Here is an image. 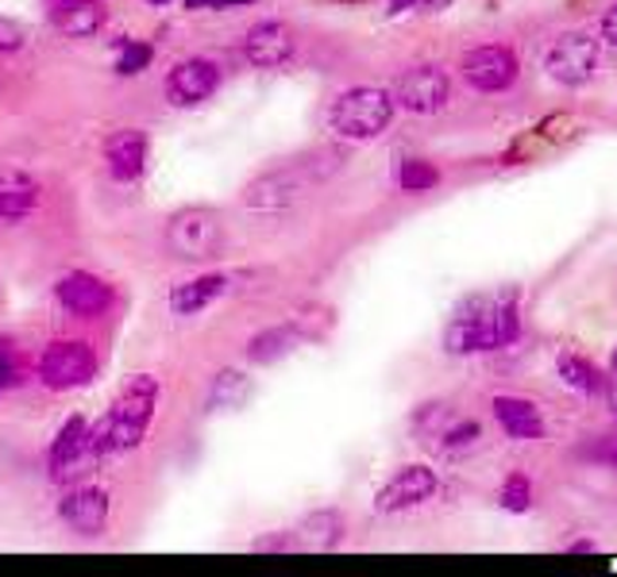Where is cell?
I'll return each instance as SVG.
<instances>
[{
    "mask_svg": "<svg viewBox=\"0 0 617 577\" xmlns=\"http://www.w3.org/2000/svg\"><path fill=\"white\" fill-rule=\"evenodd\" d=\"M521 339V313H517V288L506 293H479L451 313L444 328V347L451 354H491L506 351Z\"/></svg>",
    "mask_w": 617,
    "mask_h": 577,
    "instance_id": "1",
    "label": "cell"
},
{
    "mask_svg": "<svg viewBox=\"0 0 617 577\" xmlns=\"http://www.w3.org/2000/svg\"><path fill=\"white\" fill-rule=\"evenodd\" d=\"M155 405H159V382L150 374H135L132 382L120 389L109 416L93 428V439H97V446H101V454H120V451L139 446L150 420H155Z\"/></svg>",
    "mask_w": 617,
    "mask_h": 577,
    "instance_id": "2",
    "label": "cell"
},
{
    "mask_svg": "<svg viewBox=\"0 0 617 577\" xmlns=\"http://www.w3.org/2000/svg\"><path fill=\"white\" fill-rule=\"evenodd\" d=\"M394 93L374 86H356L344 89L328 109V127L348 143H371L379 135H386V127L394 124Z\"/></svg>",
    "mask_w": 617,
    "mask_h": 577,
    "instance_id": "3",
    "label": "cell"
},
{
    "mask_svg": "<svg viewBox=\"0 0 617 577\" xmlns=\"http://www.w3.org/2000/svg\"><path fill=\"white\" fill-rule=\"evenodd\" d=\"M545 70L560 86H586L598 70V39L586 32H563L545 50Z\"/></svg>",
    "mask_w": 617,
    "mask_h": 577,
    "instance_id": "4",
    "label": "cell"
},
{
    "mask_svg": "<svg viewBox=\"0 0 617 577\" xmlns=\"http://www.w3.org/2000/svg\"><path fill=\"white\" fill-rule=\"evenodd\" d=\"M97 459H101V446H97L89 423L81 416H70L63 423V431H58L55 446H51V477L70 485L78 477H86L97 466Z\"/></svg>",
    "mask_w": 617,
    "mask_h": 577,
    "instance_id": "5",
    "label": "cell"
},
{
    "mask_svg": "<svg viewBox=\"0 0 617 577\" xmlns=\"http://www.w3.org/2000/svg\"><path fill=\"white\" fill-rule=\"evenodd\" d=\"M224 242V227L221 216L209 208H186L170 219L167 227V247L175 250L178 258H190V262H201V258H213Z\"/></svg>",
    "mask_w": 617,
    "mask_h": 577,
    "instance_id": "6",
    "label": "cell"
},
{
    "mask_svg": "<svg viewBox=\"0 0 617 577\" xmlns=\"http://www.w3.org/2000/svg\"><path fill=\"white\" fill-rule=\"evenodd\" d=\"M440 493V477L428 466H402L390 474V482L374 493V512L382 516H397L410 512V508H420Z\"/></svg>",
    "mask_w": 617,
    "mask_h": 577,
    "instance_id": "7",
    "label": "cell"
},
{
    "mask_svg": "<svg viewBox=\"0 0 617 577\" xmlns=\"http://www.w3.org/2000/svg\"><path fill=\"white\" fill-rule=\"evenodd\" d=\"M97 354L81 339H66V343H51L40 359V377L47 389H78L93 377Z\"/></svg>",
    "mask_w": 617,
    "mask_h": 577,
    "instance_id": "8",
    "label": "cell"
},
{
    "mask_svg": "<svg viewBox=\"0 0 617 577\" xmlns=\"http://www.w3.org/2000/svg\"><path fill=\"white\" fill-rule=\"evenodd\" d=\"M517 70H521V63H517L514 47H506V43H491V47H475L471 55H463V78L479 93L509 89L517 81Z\"/></svg>",
    "mask_w": 617,
    "mask_h": 577,
    "instance_id": "9",
    "label": "cell"
},
{
    "mask_svg": "<svg viewBox=\"0 0 617 577\" xmlns=\"http://www.w3.org/2000/svg\"><path fill=\"white\" fill-rule=\"evenodd\" d=\"M451 97V81L440 66H413L397 78L394 86V101L405 112H417V116H433L448 104Z\"/></svg>",
    "mask_w": 617,
    "mask_h": 577,
    "instance_id": "10",
    "label": "cell"
},
{
    "mask_svg": "<svg viewBox=\"0 0 617 577\" xmlns=\"http://www.w3.org/2000/svg\"><path fill=\"white\" fill-rule=\"evenodd\" d=\"M221 86V66L209 58H186L167 73V97L178 109H193V104L209 101Z\"/></svg>",
    "mask_w": 617,
    "mask_h": 577,
    "instance_id": "11",
    "label": "cell"
},
{
    "mask_svg": "<svg viewBox=\"0 0 617 577\" xmlns=\"http://www.w3.org/2000/svg\"><path fill=\"white\" fill-rule=\"evenodd\" d=\"M301 193H305V170L290 166V170H270L262 178H255L244 189V204L259 212H282L293 201H301Z\"/></svg>",
    "mask_w": 617,
    "mask_h": 577,
    "instance_id": "12",
    "label": "cell"
},
{
    "mask_svg": "<svg viewBox=\"0 0 617 577\" xmlns=\"http://www.w3.org/2000/svg\"><path fill=\"white\" fill-rule=\"evenodd\" d=\"M55 293H58V301H63V308H70L81 320H97V316H104L112 305V285H104L101 278H93V273H86V270H74V273H66V278H58Z\"/></svg>",
    "mask_w": 617,
    "mask_h": 577,
    "instance_id": "13",
    "label": "cell"
},
{
    "mask_svg": "<svg viewBox=\"0 0 617 577\" xmlns=\"http://www.w3.org/2000/svg\"><path fill=\"white\" fill-rule=\"evenodd\" d=\"M293 50H298V39H293L290 27L278 24V20H262V24H255L251 32L244 35L247 63L259 66V70H278V66H285L293 58Z\"/></svg>",
    "mask_w": 617,
    "mask_h": 577,
    "instance_id": "14",
    "label": "cell"
},
{
    "mask_svg": "<svg viewBox=\"0 0 617 577\" xmlns=\"http://www.w3.org/2000/svg\"><path fill=\"white\" fill-rule=\"evenodd\" d=\"M58 516L78 535H101L104 523H109V493L97 489V485H78L63 497Z\"/></svg>",
    "mask_w": 617,
    "mask_h": 577,
    "instance_id": "15",
    "label": "cell"
},
{
    "mask_svg": "<svg viewBox=\"0 0 617 577\" xmlns=\"http://www.w3.org/2000/svg\"><path fill=\"white\" fill-rule=\"evenodd\" d=\"M494 408V420L502 423V431H506L509 439H517V443H537V439H545V416H540V408L532 405L529 397H514V393H502V397L491 400Z\"/></svg>",
    "mask_w": 617,
    "mask_h": 577,
    "instance_id": "16",
    "label": "cell"
},
{
    "mask_svg": "<svg viewBox=\"0 0 617 577\" xmlns=\"http://www.w3.org/2000/svg\"><path fill=\"white\" fill-rule=\"evenodd\" d=\"M104 162H109L116 181H135L143 173V166H147V135L135 132V127H124V132L109 135V143H104Z\"/></svg>",
    "mask_w": 617,
    "mask_h": 577,
    "instance_id": "17",
    "label": "cell"
},
{
    "mask_svg": "<svg viewBox=\"0 0 617 577\" xmlns=\"http://www.w3.org/2000/svg\"><path fill=\"white\" fill-rule=\"evenodd\" d=\"M224 288H228V278H224V273H201V278L175 285L170 308H175V316H198V313H205L216 297H224Z\"/></svg>",
    "mask_w": 617,
    "mask_h": 577,
    "instance_id": "18",
    "label": "cell"
},
{
    "mask_svg": "<svg viewBox=\"0 0 617 577\" xmlns=\"http://www.w3.org/2000/svg\"><path fill=\"white\" fill-rule=\"evenodd\" d=\"M40 208V181L24 170H0V219H24Z\"/></svg>",
    "mask_w": 617,
    "mask_h": 577,
    "instance_id": "19",
    "label": "cell"
},
{
    "mask_svg": "<svg viewBox=\"0 0 617 577\" xmlns=\"http://www.w3.org/2000/svg\"><path fill=\"white\" fill-rule=\"evenodd\" d=\"M104 20H109V12H104L101 0H66L55 12V27L63 35H70V39H89V35H97L104 27Z\"/></svg>",
    "mask_w": 617,
    "mask_h": 577,
    "instance_id": "20",
    "label": "cell"
},
{
    "mask_svg": "<svg viewBox=\"0 0 617 577\" xmlns=\"http://www.w3.org/2000/svg\"><path fill=\"white\" fill-rule=\"evenodd\" d=\"M344 531H348L344 528V516L336 512V508H321V512H308L305 520H301V543L328 551V546L344 543Z\"/></svg>",
    "mask_w": 617,
    "mask_h": 577,
    "instance_id": "21",
    "label": "cell"
},
{
    "mask_svg": "<svg viewBox=\"0 0 617 577\" xmlns=\"http://www.w3.org/2000/svg\"><path fill=\"white\" fill-rule=\"evenodd\" d=\"M556 370H560L563 382H568L575 393H583V397H598V393H606V377H602V370L594 366V362H586L583 354H560V359H556Z\"/></svg>",
    "mask_w": 617,
    "mask_h": 577,
    "instance_id": "22",
    "label": "cell"
},
{
    "mask_svg": "<svg viewBox=\"0 0 617 577\" xmlns=\"http://www.w3.org/2000/svg\"><path fill=\"white\" fill-rule=\"evenodd\" d=\"M298 339H301L298 328H267V331H259V336H251V343H247V359L251 362H278L293 343H298Z\"/></svg>",
    "mask_w": 617,
    "mask_h": 577,
    "instance_id": "23",
    "label": "cell"
},
{
    "mask_svg": "<svg viewBox=\"0 0 617 577\" xmlns=\"http://www.w3.org/2000/svg\"><path fill=\"white\" fill-rule=\"evenodd\" d=\"M440 185V170H436L428 158H405L402 166H397V189L402 193H433V189Z\"/></svg>",
    "mask_w": 617,
    "mask_h": 577,
    "instance_id": "24",
    "label": "cell"
},
{
    "mask_svg": "<svg viewBox=\"0 0 617 577\" xmlns=\"http://www.w3.org/2000/svg\"><path fill=\"white\" fill-rule=\"evenodd\" d=\"M479 439H483V423L479 420H451L448 428L436 435V446L448 454H463V451H471V446H479Z\"/></svg>",
    "mask_w": 617,
    "mask_h": 577,
    "instance_id": "25",
    "label": "cell"
},
{
    "mask_svg": "<svg viewBox=\"0 0 617 577\" xmlns=\"http://www.w3.org/2000/svg\"><path fill=\"white\" fill-rule=\"evenodd\" d=\"M498 500H502V508H506V512H514V516L529 512V508H532V482H529V474L514 469V474L502 482Z\"/></svg>",
    "mask_w": 617,
    "mask_h": 577,
    "instance_id": "26",
    "label": "cell"
},
{
    "mask_svg": "<svg viewBox=\"0 0 617 577\" xmlns=\"http://www.w3.org/2000/svg\"><path fill=\"white\" fill-rule=\"evenodd\" d=\"M150 58H155V47H150V43L124 39V43H120L116 73H124V78H132V73H143L150 66Z\"/></svg>",
    "mask_w": 617,
    "mask_h": 577,
    "instance_id": "27",
    "label": "cell"
},
{
    "mask_svg": "<svg viewBox=\"0 0 617 577\" xmlns=\"http://www.w3.org/2000/svg\"><path fill=\"white\" fill-rule=\"evenodd\" d=\"M24 377V362H20V351L9 343V339H0V393L20 385Z\"/></svg>",
    "mask_w": 617,
    "mask_h": 577,
    "instance_id": "28",
    "label": "cell"
},
{
    "mask_svg": "<svg viewBox=\"0 0 617 577\" xmlns=\"http://www.w3.org/2000/svg\"><path fill=\"white\" fill-rule=\"evenodd\" d=\"M244 393H247V385H244V377H239L236 370H224V374L216 377V385H213V400H216V405H236Z\"/></svg>",
    "mask_w": 617,
    "mask_h": 577,
    "instance_id": "29",
    "label": "cell"
},
{
    "mask_svg": "<svg viewBox=\"0 0 617 577\" xmlns=\"http://www.w3.org/2000/svg\"><path fill=\"white\" fill-rule=\"evenodd\" d=\"M583 454H586V459H594V462H602V466L617 469V435L598 439V443H591Z\"/></svg>",
    "mask_w": 617,
    "mask_h": 577,
    "instance_id": "30",
    "label": "cell"
},
{
    "mask_svg": "<svg viewBox=\"0 0 617 577\" xmlns=\"http://www.w3.org/2000/svg\"><path fill=\"white\" fill-rule=\"evenodd\" d=\"M24 47V32L12 20H0V55H16Z\"/></svg>",
    "mask_w": 617,
    "mask_h": 577,
    "instance_id": "31",
    "label": "cell"
},
{
    "mask_svg": "<svg viewBox=\"0 0 617 577\" xmlns=\"http://www.w3.org/2000/svg\"><path fill=\"white\" fill-rule=\"evenodd\" d=\"M301 539L290 535V531H278V535H262L255 539V551H298Z\"/></svg>",
    "mask_w": 617,
    "mask_h": 577,
    "instance_id": "32",
    "label": "cell"
},
{
    "mask_svg": "<svg viewBox=\"0 0 617 577\" xmlns=\"http://www.w3.org/2000/svg\"><path fill=\"white\" fill-rule=\"evenodd\" d=\"M448 0H390V16H405V12H425V9H440Z\"/></svg>",
    "mask_w": 617,
    "mask_h": 577,
    "instance_id": "33",
    "label": "cell"
},
{
    "mask_svg": "<svg viewBox=\"0 0 617 577\" xmlns=\"http://www.w3.org/2000/svg\"><path fill=\"white\" fill-rule=\"evenodd\" d=\"M598 35L609 43V47H617V4H609V12H606V16H602Z\"/></svg>",
    "mask_w": 617,
    "mask_h": 577,
    "instance_id": "34",
    "label": "cell"
},
{
    "mask_svg": "<svg viewBox=\"0 0 617 577\" xmlns=\"http://www.w3.org/2000/svg\"><path fill=\"white\" fill-rule=\"evenodd\" d=\"M255 0H186V9H244Z\"/></svg>",
    "mask_w": 617,
    "mask_h": 577,
    "instance_id": "35",
    "label": "cell"
},
{
    "mask_svg": "<svg viewBox=\"0 0 617 577\" xmlns=\"http://www.w3.org/2000/svg\"><path fill=\"white\" fill-rule=\"evenodd\" d=\"M568 551H571V554H594V551H598V546H594L591 539H575V543H571Z\"/></svg>",
    "mask_w": 617,
    "mask_h": 577,
    "instance_id": "36",
    "label": "cell"
},
{
    "mask_svg": "<svg viewBox=\"0 0 617 577\" xmlns=\"http://www.w3.org/2000/svg\"><path fill=\"white\" fill-rule=\"evenodd\" d=\"M336 4H371V0H336Z\"/></svg>",
    "mask_w": 617,
    "mask_h": 577,
    "instance_id": "37",
    "label": "cell"
},
{
    "mask_svg": "<svg viewBox=\"0 0 617 577\" xmlns=\"http://www.w3.org/2000/svg\"><path fill=\"white\" fill-rule=\"evenodd\" d=\"M609 370H614V374H617V351H614V359H609Z\"/></svg>",
    "mask_w": 617,
    "mask_h": 577,
    "instance_id": "38",
    "label": "cell"
},
{
    "mask_svg": "<svg viewBox=\"0 0 617 577\" xmlns=\"http://www.w3.org/2000/svg\"><path fill=\"white\" fill-rule=\"evenodd\" d=\"M147 4H170V0H147Z\"/></svg>",
    "mask_w": 617,
    "mask_h": 577,
    "instance_id": "39",
    "label": "cell"
}]
</instances>
